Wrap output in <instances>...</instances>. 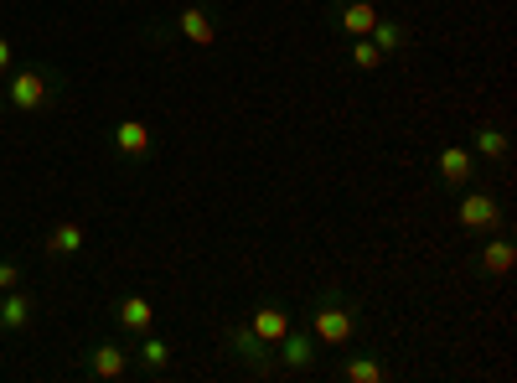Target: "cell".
Here are the masks:
<instances>
[{
    "instance_id": "44dd1931",
    "label": "cell",
    "mask_w": 517,
    "mask_h": 383,
    "mask_svg": "<svg viewBox=\"0 0 517 383\" xmlns=\"http://www.w3.org/2000/svg\"><path fill=\"white\" fill-rule=\"evenodd\" d=\"M21 285V264L16 259H0V290H16Z\"/></svg>"
},
{
    "instance_id": "5bb4252c",
    "label": "cell",
    "mask_w": 517,
    "mask_h": 383,
    "mask_svg": "<svg viewBox=\"0 0 517 383\" xmlns=\"http://www.w3.org/2000/svg\"><path fill=\"white\" fill-rule=\"evenodd\" d=\"M249 327H254V332H259L269 347H275V342H280V337L295 327V321H290V311H285L280 301H259V306L249 311Z\"/></svg>"
},
{
    "instance_id": "6da1fadb",
    "label": "cell",
    "mask_w": 517,
    "mask_h": 383,
    "mask_svg": "<svg viewBox=\"0 0 517 383\" xmlns=\"http://www.w3.org/2000/svg\"><path fill=\"white\" fill-rule=\"evenodd\" d=\"M311 337L321 347H352L362 337V301L347 296L342 285H321V296L311 301Z\"/></svg>"
},
{
    "instance_id": "ffe728a7",
    "label": "cell",
    "mask_w": 517,
    "mask_h": 383,
    "mask_svg": "<svg viewBox=\"0 0 517 383\" xmlns=\"http://www.w3.org/2000/svg\"><path fill=\"white\" fill-rule=\"evenodd\" d=\"M347 57H352L357 73H378V68H388V57L373 47V37H347Z\"/></svg>"
},
{
    "instance_id": "3957f363",
    "label": "cell",
    "mask_w": 517,
    "mask_h": 383,
    "mask_svg": "<svg viewBox=\"0 0 517 383\" xmlns=\"http://www.w3.org/2000/svg\"><path fill=\"white\" fill-rule=\"evenodd\" d=\"M223 342H228V352L243 363V373H254V378H275L280 373V363H275V347H269L249 321H233V327H223Z\"/></svg>"
},
{
    "instance_id": "9c48e42d",
    "label": "cell",
    "mask_w": 517,
    "mask_h": 383,
    "mask_svg": "<svg viewBox=\"0 0 517 383\" xmlns=\"http://www.w3.org/2000/svg\"><path fill=\"white\" fill-rule=\"evenodd\" d=\"M176 32L187 37L197 52H207V47H218V21H212V11L202 6V0H187V6L176 11Z\"/></svg>"
},
{
    "instance_id": "5b68a950",
    "label": "cell",
    "mask_w": 517,
    "mask_h": 383,
    "mask_svg": "<svg viewBox=\"0 0 517 383\" xmlns=\"http://www.w3.org/2000/svg\"><path fill=\"white\" fill-rule=\"evenodd\" d=\"M52 78L42 73V68H16L11 73V83H6V104L11 109H21V114H37V109H47L52 104Z\"/></svg>"
},
{
    "instance_id": "8992f818",
    "label": "cell",
    "mask_w": 517,
    "mask_h": 383,
    "mask_svg": "<svg viewBox=\"0 0 517 383\" xmlns=\"http://www.w3.org/2000/svg\"><path fill=\"white\" fill-rule=\"evenodd\" d=\"M435 176H440L445 192H461V187L481 182V161H476L471 145H445V151L435 156Z\"/></svg>"
},
{
    "instance_id": "9a60e30c",
    "label": "cell",
    "mask_w": 517,
    "mask_h": 383,
    "mask_svg": "<svg viewBox=\"0 0 517 383\" xmlns=\"http://www.w3.org/2000/svg\"><path fill=\"white\" fill-rule=\"evenodd\" d=\"M114 321H119V332H150L156 327V306H150V296H125V301H114Z\"/></svg>"
},
{
    "instance_id": "d6986e66",
    "label": "cell",
    "mask_w": 517,
    "mask_h": 383,
    "mask_svg": "<svg viewBox=\"0 0 517 383\" xmlns=\"http://www.w3.org/2000/svg\"><path fill=\"white\" fill-rule=\"evenodd\" d=\"M368 37H373V47H378L383 57H399V52L409 47V26H404V21H393V16H378Z\"/></svg>"
},
{
    "instance_id": "52a82bcc",
    "label": "cell",
    "mask_w": 517,
    "mask_h": 383,
    "mask_svg": "<svg viewBox=\"0 0 517 383\" xmlns=\"http://www.w3.org/2000/svg\"><path fill=\"white\" fill-rule=\"evenodd\" d=\"M83 373L99 378V383H119V378L130 373V347H119V342H88L83 347Z\"/></svg>"
},
{
    "instance_id": "603a6c76",
    "label": "cell",
    "mask_w": 517,
    "mask_h": 383,
    "mask_svg": "<svg viewBox=\"0 0 517 383\" xmlns=\"http://www.w3.org/2000/svg\"><path fill=\"white\" fill-rule=\"evenodd\" d=\"M0 114H6V88H0Z\"/></svg>"
},
{
    "instance_id": "2e32d148",
    "label": "cell",
    "mask_w": 517,
    "mask_h": 383,
    "mask_svg": "<svg viewBox=\"0 0 517 383\" xmlns=\"http://www.w3.org/2000/svg\"><path fill=\"white\" fill-rule=\"evenodd\" d=\"M471 151H476V161L507 166V161H512V140H507V130H502V125H476V135H471Z\"/></svg>"
},
{
    "instance_id": "30bf717a",
    "label": "cell",
    "mask_w": 517,
    "mask_h": 383,
    "mask_svg": "<svg viewBox=\"0 0 517 383\" xmlns=\"http://www.w3.org/2000/svg\"><path fill=\"white\" fill-rule=\"evenodd\" d=\"M512 264H517V244H512V233H507V228L486 233V244L476 249V270H481V275H492V280H502V275H512Z\"/></svg>"
},
{
    "instance_id": "7a4b0ae2",
    "label": "cell",
    "mask_w": 517,
    "mask_h": 383,
    "mask_svg": "<svg viewBox=\"0 0 517 383\" xmlns=\"http://www.w3.org/2000/svg\"><path fill=\"white\" fill-rule=\"evenodd\" d=\"M455 197H461V202H455V223H461L466 233H497V228H507V208L497 202V192H486L481 182L461 187Z\"/></svg>"
},
{
    "instance_id": "7c38bea8",
    "label": "cell",
    "mask_w": 517,
    "mask_h": 383,
    "mask_svg": "<svg viewBox=\"0 0 517 383\" xmlns=\"http://www.w3.org/2000/svg\"><path fill=\"white\" fill-rule=\"evenodd\" d=\"M32 316H37V301H32V290H0V332L6 337H16V332H26L32 327Z\"/></svg>"
},
{
    "instance_id": "7402d4cb",
    "label": "cell",
    "mask_w": 517,
    "mask_h": 383,
    "mask_svg": "<svg viewBox=\"0 0 517 383\" xmlns=\"http://www.w3.org/2000/svg\"><path fill=\"white\" fill-rule=\"evenodd\" d=\"M11 63H16V47L0 37V73H11Z\"/></svg>"
},
{
    "instance_id": "ba28073f",
    "label": "cell",
    "mask_w": 517,
    "mask_h": 383,
    "mask_svg": "<svg viewBox=\"0 0 517 383\" xmlns=\"http://www.w3.org/2000/svg\"><path fill=\"white\" fill-rule=\"evenodd\" d=\"M326 16H331V26H337L342 37H368L373 21H378L383 11L373 6V0H331Z\"/></svg>"
},
{
    "instance_id": "ac0fdd59",
    "label": "cell",
    "mask_w": 517,
    "mask_h": 383,
    "mask_svg": "<svg viewBox=\"0 0 517 383\" xmlns=\"http://www.w3.org/2000/svg\"><path fill=\"white\" fill-rule=\"evenodd\" d=\"M83 244H88L83 223H52L47 228V254L52 259H73V254H83Z\"/></svg>"
},
{
    "instance_id": "277c9868",
    "label": "cell",
    "mask_w": 517,
    "mask_h": 383,
    "mask_svg": "<svg viewBox=\"0 0 517 383\" xmlns=\"http://www.w3.org/2000/svg\"><path fill=\"white\" fill-rule=\"evenodd\" d=\"M275 363H280V373H290V378L316 373V363H321V342L311 337V327H290V332L275 342Z\"/></svg>"
},
{
    "instance_id": "4fadbf2b",
    "label": "cell",
    "mask_w": 517,
    "mask_h": 383,
    "mask_svg": "<svg viewBox=\"0 0 517 383\" xmlns=\"http://www.w3.org/2000/svg\"><path fill=\"white\" fill-rule=\"evenodd\" d=\"M171 352H176V347H171L166 337H156V327H150V332L135 337V368H140L145 378H161V373L171 368Z\"/></svg>"
},
{
    "instance_id": "e0dca14e",
    "label": "cell",
    "mask_w": 517,
    "mask_h": 383,
    "mask_svg": "<svg viewBox=\"0 0 517 383\" xmlns=\"http://www.w3.org/2000/svg\"><path fill=\"white\" fill-rule=\"evenodd\" d=\"M337 373H342L347 383H388V378H393V368H388V363H378L373 352H347Z\"/></svg>"
},
{
    "instance_id": "8fae6325",
    "label": "cell",
    "mask_w": 517,
    "mask_h": 383,
    "mask_svg": "<svg viewBox=\"0 0 517 383\" xmlns=\"http://www.w3.org/2000/svg\"><path fill=\"white\" fill-rule=\"evenodd\" d=\"M109 140H114V151L125 161H145L150 151H156V130H150L145 120H119Z\"/></svg>"
}]
</instances>
